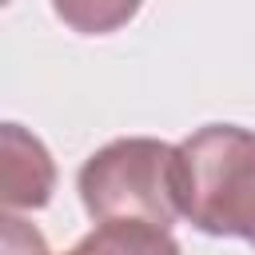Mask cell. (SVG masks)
Masks as SVG:
<instances>
[{"label": "cell", "mask_w": 255, "mask_h": 255, "mask_svg": "<svg viewBox=\"0 0 255 255\" xmlns=\"http://www.w3.org/2000/svg\"><path fill=\"white\" fill-rule=\"evenodd\" d=\"M84 211L96 223H155L171 231L183 215L179 203V147L128 135L92 151L76 175Z\"/></svg>", "instance_id": "obj_1"}, {"label": "cell", "mask_w": 255, "mask_h": 255, "mask_svg": "<svg viewBox=\"0 0 255 255\" xmlns=\"http://www.w3.org/2000/svg\"><path fill=\"white\" fill-rule=\"evenodd\" d=\"M143 0H52L56 16L84 36H108L116 28H124Z\"/></svg>", "instance_id": "obj_5"}, {"label": "cell", "mask_w": 255, "mask_h": 255, "mask_svg": "<svg viewBox=\"0 0 255 255\" xmlns=\"http://www.w3.org/2000/svg\"><path fill=\"white\" fill-rule=\"evenodd\" d=\"M251 247H255V239H251Z\"/></svg>", "instance_id": "obj_7"}, {"label": "cell", "mask_w": 255, "mask_h": 255, "mask_svg": "<svg viewBox=\"0 0 255 255\" xmlns=\"http://www.w3.org/2000/svg\"><path fill=\"white\" fill-rule=\"evenodd\" d=\"M183 219L203 235L255 239V131L207 124L179 143Z\"/></svg>", "instance_id": "obj_2"}, {"label": "cell", "mask_w": 255, "mask_h": 255, "mask_svg": "<svg viewBox=\"0 0 255 255\" xmlns=\"http://www.w3.org/2000/svg\"><path fill=\"white\" fill-rule=\"evenodd\" d=\"M0 175H4V207L24 211V207H44L56 187V163L48 147L28 135L20 124L0 128Z\"/></svg>", "instance_id": "obj_3"}, {"label": "cell", "mask_w": 255, "mask_h": 255, "mask_svg": "<svg viewBox=\"0 0 255 255\" xmlns=\"http://www.w3.org/2000/svg\"><path fill=\"white\" fill-rule=\"evenodd\" d=\"M4 255H52L40 239L36 227H28L24 219H16L12 211L4 215ZM72 255V251H68Z\"/></svg>", "instance_id": "obj_6"}, {"label": "cell", "mask_w": 255, "mask_h": 255, "mask_svg": "<svg viewBox=\"0 0 255 255\" xmlns=\"http://www.w3.org/2000/svg\"><path fill=\"white\" fill-rule=\"evenodd\" d=\"M72 255H183L179 243L171 239V231L155 227V223H96V231H88Z\"/></svg>", "instance_id": "obj_4"}]
</instances>
